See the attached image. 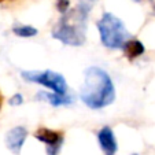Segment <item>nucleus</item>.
Here are the masks:
<instances>
[{"label":"nucleus","instance_id":"nucleus-3","mask_svg":"<svg viewBox=\"0 0 155 155\" xmlns=\"http://www.w3.org/2000/svg\"><path fill=\"white\" fill-rule=\"evenodd\" d=\"M96 26L99 30L102 44L110 50H118L122 47V44L128 38H130L125 24L111 12H104L102 18L96 22Z\"/></svg>","mask_w":155,"mask_h":155},{"label":"nucleus","instance_id":"nucleus-15","mask_svg":"<svg viewBox=\"0 0 155 155\" xmlns=\"http://www.w3.org/2000/svg\"><path fill=\"white\" fill-rule=\"evenodd\" d=\"M151 4H152V7L155 8V0H151Z\"/></svg>","mask_w":155,"mask_h":155},{"label":"nucleus","instance_id":"nucleus-1","mask_svg":"<svg viewBox=\"0 0 155 155\" xmlns=\"http://www.w3.org/2000/svg\"><path fill=\"white\" fill-rule=\"evenodd\" d=\"M80 97L85 106L94 110L107 107L115 99V89L111 77L108 73L97 66H91L84 71Z\"/></svg>","mask_w":155,"mask_h":155},{"label":"nucleus","instance_id":"nucleus-4","mask_svg":"<svg viewBox=\"0 0 155 155\" xmlns=\"http://www.w3.org/2000/svg\"><path fill=\"white\" fill-rule=\"evenodd\" d=\"M21 77L28 82H36L43 87L51 89L52 92L59 95L68 94V82L62 74L52 70H44V71H22Z\"/></svg>","mask_w":155,"mask_h":155},{"label":"nucleus","instance_id":"nucleus-9","mask_svg":"<svg viewBox=\"0 0 155 155\" xmlns=\"http://www.w3.org/2000/svg\"><path fill=\"white\" fill-rule=\"evenodd\" d=\"M121 48H122L124 55L126 56V59L130 62L140 58V56L146 52V48H144L143 43H141L140 40H136V38H128V40L122 44Z\"/></svg>","mask_w":155,"mask_h":155},{"label":"nucleus","instance_id":"nucleus-17","mask_svg":"<svg viewBox=\"0 0 155 155\" xmlns=\"http://www.w3.org/2000/svg\"><path fill=\"white\" fill-rule=\"evenodd\" d=\"M130 155H139V154H130Z\"/></svg>","mask_w":155,"mask_h":155},{"label":"nucleus","instance_id":"nucleus-5","mask_svg":"<svg viewBox=\"0 0 155 155\" xmlns=\"http://www.w3.org/2000/svg\"><path fill=\"white\" fill-rule=\"evenodd\" d=\"M35 137L38 141L45 144V152L47 155H58L62 144H63L64 136L63 132L61 130H52L48 128H40L36 130Z\"/></svg>","mask_w":155,"mask_h":155},{"label":"nucleus","instance_id":"nucleus-6","mask_svg":"<svg viewBox=\"0 0 155 155\" xmlns=\"http://www.w3.org/2000/svg\"><path fill=\"white\" fill-rule=\"evenodd\" d=\"M28 137V130L24 126H15L10 129L6 135V146L12 154L18 155Z\"/></svg>","mask_w":155,"mask_h":155},{"label":"nucleus","instance_id":"nucleus-11","mask_svg":"<svg viewBox=\"0 0 155 155\" xmlns=\"http://www.w3.org/2000/svg\"><path fill=\"white\" fill-rule=\"evenodd\" d=\"M69 7H70V0H56V8L61 14L69 11Z\"/></svg>","mask_w":155,"mask_h":155},{"label":"nucleus","instance_id":"nucleus-2","mask_svg":"<svg viewBox=\"0 0 155 155\" xmlns=\"http://www.w3.org/2000/svg\"><path fill=\"white\" fill-rule=\"evenodd\" d=\"M88 15L89 12L78 6L70 11H66L52 28L51 36L64 45L81 47L87 38Z\"/></svg>","mask_w":155,"mask_h":155},{"label":"nucleus","instance_id":"nucleus-7","mask_svg":"<svg viewBox=\"0 0 155 155\" xmlns=\"http://www.w3.org/2000/svg\"><path fill=\"white\" fill-rule=\"evenodd\" d=\"M97 141H99V147L104 155H115L118 150V144L115 140L114 132L110 126H103L97 132Z\"/></svg>","mask_w":155,"mask_h":155},{"label":"nucleus","instance_id":"nucleus-10","mask_svg":"<svg viewBox=\"0 0 155 155\" xmlns=\"http://www.w3.org/2000/svg\"><path fill=\"white\" fill-rule=\"evenodd\" d=\"M12 33L15 36H18V37L28 38L36 36L38 33V30L36 28L30 26V25H15V26H12Z\"/></svg>","mask_w":155,"mask_h":155},{"label":"nucleus","instance_id":"nucleus-12","mask_svg":"<svg viewBox=\"0 0 155 155\" xmlns=\"http://www.w3.org/2000/svg\"><path fill=\"white\" fill-rule=\"evenodd\" d=\"M96 2H97V0H80V3L77 4V6L81 7L82 10H85V11L89 12L92 10V7L96 4Z\"/></svg>","mask_w":155,"mask_h":155},{"label":"nucleus","instance_id":"nucleus-13","mask_svg":"<svg viewBox=\"0 0 155 155\" xmlns=\"http://www.w3.org/2000/svg\"><path fill=\"white\" fill-rule=\"evenodd\" d=\"M8 103L11 106H19V104H22V103H24V96H22L21 94H15L14 96L10 97Z\"/></svg>","mask_w":155,"mask_h":155},{"label":"nucleus","instance_id":"nucleus-14","mask_svg":"<svg viewBox=\"0 0 155 155\" xmlns=\"http://www.w3.org/2000/svg\"><path fill=\"white\" fill-rule=\"evenodd\" d=\"M2 104H3V95L0 94V108H2Z\"/></svg>","mask_w":155,"mask_h":155},{"label":"nucleus","instance_id":"nucleus-18","mask_svg":"<svg viewBox=\"0 0 155 155\" xmlns=\"http://www.w3.org/2000/svg\"><path fill=\"white\" fill-rule=\"evenodd\" d=\"M2 2H4V0H0V3H2Z\"/></svg>","mask_w":155,"mask_h":155},{"label":"nucleus","instance_id":"nucleus-8","mask_svg":"<svg viewBox=\"0 0 155 155\" xmlns=\"http://www.w3.org/2000/svg\"><path fill=\"white\" fill-rule=\"evenodd\" d=\"M38 100H43V102L50 103L54 107H59V106H68L73 103V96H69L68 94L64 95H59L55 92H45V91H40L37 94Z\"/></svg>","mask_w":155,"mask_h":155},{"label":"nucleus","instance_id":"nucleus-16","mask_svg":"<svg viewBox=\"0 0 155 155\" xmlns=\"http://www.w3.org/2000/svg\"><path fill=\"white\" fill-rule=\"evenodd\" d=\"M133 2H136V3H140V2H143V0H133Z\"/></svg>","mask_w":155,"mask_h":155}]
</instances>
